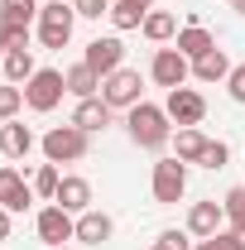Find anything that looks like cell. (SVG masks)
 <instances>
[{"label":"cell","mask_w":245,"mask_h":250,"mask_svg":"<svg viewBox=\"0 0 245 250\" xmlns=\"http://www.w3.org/2000/svg\"><path fill=\"white\" fill-rule=\"evenodd\" d=\"M192 77H197V82H226V77H231V58H226L221 48H212V53H202V58L192 62Z\"/></svg>","instance_id":"cell-18"},{"label":"cell","mask_w":245,"mask_h":250,"mask_svg":"<svg viewBox=\"0 0 245 250\" xmlns=\"http://www.w3.org/2000/svg\"><path fill=\"white\" fill-rule=\"evenodd\" d=\"M0 43H5V53L29 48V24H0Z\"/></svg>","instance_id":"cell-29"},{"label":"cell","mask_w":245,"mask_h":250,"mask_svg":"<svg viewBox=\"0 0 245 250\" xmlns=\"http://www.w3.org/2000/svg\"><path fill=\"white\" fill-rule=\"evenodd\" d=\"M34 226H39V241H48V250L62 246V241H77V221H72V212H62L58 202L43 207V212L34 217Z\"/></svg>","instance_id":"cell-7"},{"label":"cell","mask_w":245,"mask_h":250,"mask_svg":"<svg viewBox=\"0 0 245 250\" xmlns=\"http://www.w3.org/2000/svg\"><path fill=\"white\" fill-rule=\"evenodd\" d=\"M140 29H144V39H154V43H168V39L178 34V20H173L168 10H149Z\"/></svg>","instance_id":"cell-21"},{"label":"cell","mask_w":245,"mask_h":250,"mask_svg":"<svg viewBox=\"0 0 245 250\" xmlns=\"http://www.w3.org/2000/svg\"><path fill=\"white\" fill-rule=\"evenodd\" d=\"M226 87H231V101H245V62H241V67H231Z\"/></svg>","instance_id":"cell-33"},{"label":"cell","mask_w":245,"mask_h":250,"mask_svg":"<svg viewBox=\"0 0 245 250\" xmlns=\"http://www.w3.org/2000/svg\"><path fill=\"white\" fill-rule=\"evenodd\" d=\"M125 130H130V140H135L140 149H163V145H168V111L140 101V106H130Z\"/></svg>","instance_id":"cell-1"},{"label":"cell","mask_w":245,"mask_h":250,"mask_svg":"<svg viewBox=\"0 0 245 250\" xmlns=\"http://www.w3.org/2000/svg\"><path fill=\"white\" fill-rule=\"evenodd\" d=\"M72 125H77V130H87V135H92V130H106V125H111V106H106L101 96H87V101H77Z\"/></svg>","instance_id":"cell-15"},{"label":"cell","mask_w":245,"mask_h":250,"mask_svg":"<svg viewBox=\"0 0 245 250\" xmlns=\"http://www.w3.org/2000/svg\"><path fill=\"white\" fill-rule=\"evenodd\" d=\"M163 111H168V121H178V125H202L207 101H202V92H192V87H173Z\"/></svg>","instance_id":"cell-10"},{"label":"cell","mask_w":245,"mask_h":250,"mask_svg":"<svg viewBox=\"0 0 245 250\" xmlns=\"http://www.w3.org/2000/svg\"><path fill=\"white\" fill-rule=\"evenodd\" d=\"M0 62H5V43H0Z\"/></svg>","instance_id":"cell-37"},{"label":"cell","mask_w":245,"mask_h":250,"mask_svg":"<svg viewBox=\"0 0 245 250\" xmlns=\"http://www.w3.org/2000/svg\"><path fill=\"white\" fill-rule=\"evenodd\" d=\"M121 58H125V43L111 34V39H92V43H87V58H82V62H87L96 77L106 82L111 72H121Z\"/></svg>","instance_id":"cell-9"},{"label":"cell","mask_w":245,"mask_h":250,"mask_svg":"<svg viewBox=\"0 0 245 250\" xmlns=\"http://www.w3.org/2000/svg\"><path fill=\"white\" fill-rule=\"evenodd\" d=\"M125 5H135V10H144V15L154 10V0H125Z\"/></svg>","instance_id":"cell-35"},{"label":"cell","mask_w":245,"mask_h":250,"mask_svg":"<svg viewBox=\"0 0 245 250\" xmlns=\"http://www.w3.org/2000/svg\"><path fill=\"white\" fill-rule=\"evenodd\" d=\"M140 92H144V87H140V72H135V67H121V72H111V77L101 82V101H106L111 111H116V106H125V111L140 106Z\"/></svg>","instance_id":"cell-6"},{"label":"cell","mask_w":245,"mask_h":250,"mask_svg":"<svg viewBox=\"0 0 245 250\" xmlns=\"http://www.w3.org/2000/svg\"><path fill=\"white\" fill-rule=\"evenodd\" d=\"M53 202H58L62 212H77V217H82V212L92 207V183H87V178H62L58 192H53Z\"/></svg>","instance_id":"cell-13"},{"label":"cell","mask_w":245,"mask_h":250,"mask_svg":"<svg viewBox=\"0 0 245 250\" xmlns=\"http://www.w3.org/2000/svg\"><path fill=\"white\" fill-rule=\"evenodd\" d=\"M192 250H245V241L236 236V231H216V236H207V241H197Z\"/></svg>","instance_id":"cell-28"},{"label":"cell","mask_w":245,"mask_h":250,"mask_svg":"<svg viewBox=\"0 0 245 250\" xmlns=\"http://www.w3.org/2000/svg\"><path fill=\"white\" fill-rule=\"evenodd\" d=\"M0 67H5V77H10V87H20V82H29L34 72H39V67H34V53H29V48H15V53H5V62H0Z\"/></svg>","instance_id":"cell-20"},{"label":"cell","mask_w":245,"mask_h":250,"mask_svg":"<svg viewBox=\"0 0 245 250\" xmlns=\"http://www.w3.org/2000/svg\"><path fill=\"white\" fill-rule=\"evenodd\" d=\"M183 192H187V164L178 154H173V159H159V164H154V202L173 207Z\"/></svg>","instance_id":"cell-5"},{"label":"cell","mask_w":245,"mask_h":250,"mask_svg":"<svg viewBox=\"0 0 245 250\" xmlns=\"http://www.w3.org/2000/svg\"><path fill=\"white\" fill-rule=\"evenodd\" d=\"M58 164H39V173H34V192H39V197H53V192H58Z\"/></svg>","instance_id":"cell-26"},{"label":"cell","mask_w":245,"mask_h":250,"mask_svg":"<svg viewBox=\"0 0 245 250\" xmlns=\"http://www.w3.org/2000/svg\"><path fill=\"white\" fill-rule=\"evenodd\" d=\"M5 236H10V212L0 207V241H5Z\"/></svg>","instance_id":"cell-34"},{"label":"cell","mask_w":245,"mask_h":250,"mask_svg":"<svg viewBox=\"0 0 245 250\" xmlns=\"http://www.w3.org/2000/svg\"><path fill=\"white\" fill-rule=\"evenodd\" d=\"M221 207H226V221H231V231L245 241V188H231V192L221 197Z\"/></svg>","instance_id":"cell-23"},{"label":"cell","mask_w":245,"mask_h":250,"mask_svg":"<svg viewBox=\"0 0 245 250\" xmlns=\"http://www.w3.org/2000/svg\"><path fill=\"white\" fill-rule=\"evenodd\" d=\"M29 202H34V183H24L20 168L5 164V168H0V207H5V212H24Z\"/></svg>","instance_id":"cell-11"},{"label":"cell","mask_w":245,"mask_h":250,"mask_svg":"<svg viewBox=\"0 0 245 250\" xmlns=\"http://www.w3.org/2000/svg\"><path fill=\"white\" fill-rule=\"evenodd\" d=\"M43 159H48V164H77V159H87V130H77V125H53V130L43 135Z\"/></svg>","instance_id":"cell-3"},{"label":"cell","mask_w":245,"mask_h":250,"mask_svg":"<svg viewBox=\"0 0 245 250\" xmlns=\"http://www.w3.org/2000/svg\"><path fill=\"white\" fill-rule=\"evenodd\" d=\"M53 250H67V246H53Z\"/></svg>","instance_id":"cell-38"},{"label":"cell","mask_w":245,"mask_h":250,"mask_svg":"<svg viewBox=\"0 0 245 250\" xmlns=\"http://www.w3.org/2000/svg\"><path fill=\"white\" fill-rule=\"evenodd\" d=\"M72 10L82 20H101V15H111V0H72Z\"/></svg>","instance_id":"cell-31"},{"label":"cell","mask_w":245,"mask_h":250,"mask_svg":"<svg viewBox=\"0 0 245 250\" xmlns=\"http://www.w3.org/2000/svg\"><path fill=\"white\" fill-rule=\"evenodd\" d=\"M149 250H192V241H187L183 231H163V236H159Z\"/></svg>","instance_id":"cell-32"},{"label":"cell","mask_w":245,"mask_h":250,"mask_svg":"<svg viewBox=\"0 0 245 250\" xmlns=\"http://www.w3.org/2000/svg\"><path fill=\"white\" fill-rule=\"evenodd\" d=\"M67 92V77H62L58 67H39L29 82H24V106L29 111H53Z\"/></svg>","instance_id":"cell-4"},{"label":"cell","mask_w":245,"mask_h":250,"mask_svg":"<svg viewBox=\"0 0 245 250\" xmlns=\"http://www.w3.org/2000/svg\"><path fill=\"white\" fill-rule=\"evenodd\" d=\"M226 159H231V149H226L221 140H207V149H202V159H197V164H202V168H221Z\"/></svg>","instance_id":"cell-30"},{"label":"cell","mask_w":245,"mask_h":250,"mask_svg":"<svg viewBox=\"0 0 245 250\" xmlns=\"http://www.w3.org/2000/svg\"><path fill=\"white\" fill-rule=\"evenodd\" d=\"M72 24H77V10H72L67 0L39 5V39H43V48H62V43L72 39Z\"/></svg>","instance_id":"cell-2"},{"label":"cell","mask_w":245,"mask_h":250,"mask_svg":"<svg viewBox=\"0 0 245 250\" xmlns=\"http://www.w3.org/2000/svg\"><path fill=\"white\" fill-rule=\"evenodd\" d=\"M62 77H67V92H72V96H82V101L101 92V77H96V72L87 67V62H77V67H67Z\"/></svg>","instance_id":"cell-19"},{"label":"cell","mask_w":245,"mask_h":250,"mask_svg":"<svg viewBox=\"0 0 245 250\" xmlns=\"http://www.w3.org/2000/svg\"><path fill=\"white\" fill-rule=\"evenodd\" d=\"M231 5H236V10H241V15H245V0H231Z\"/></svg>","instance_id":"cell-36"},{"label":"cell","mask_w":245,"mask_h":250,"mask_svg":"<svg viewBox=\"0 0 245 250\" xmlns=\"http://www.w3.org/2000/svg\"><path fill=\"white\" fill-rule=\"evenodd\" d=\"M111 231H116V221L106 217V212H82L77 217V241H87V246H101V241H111Z\"/></svg>","instance_id":"cell-16"},{"label":"cell","mask_w":245,"mask_h":250,"mask_svg":"<svg viewBox=\"0 0 245 250\" xmlns=\"http://www.w3.org/2000/svg\"><path fill=\"white\" fill-rule=\"evenodd\" d=\"M29 149H34V130H29V125H20V121L0 125V154H5V159H24Z\"/></svg>","instance_id":"cell-14"},{"label":"cell","mask_w":245,"mask_h":250,"mask_svg":"<svg viewBox=\"0 0 245 250\" xmlns=\"http://www.w3.org/2000/svg\"><path fill=\"white\" fill-rule=\"evenodd\" d=\"M24 106V87H0V121H15Z\"/></svg>","instance_id":"cell-27"},{"label":"cell","mask_w":245,"mask_h":250,"mask_svg":"<svg viewBox=\"0 0 245 250\" xmlns=\"http://www.w3.org/2000/svg\"><path fill=\"white\" fill-rule=\"evenodd\" d=\"M173 48H178L187 62H197L202 53H212V48H216V39L202 29V24H187V29H178V43H173Z\"/></svg>","instance_id":"cell-17"},{"label":"cell","mask_w":245,"mask_h":250,"mask_svg":"<svg viewBox=\"0 0 245 250\" xmlns=\"http://www.w3.org/2000/svg\"><path fill=\"white\" fill-rule=\"evenodd\" d=\"M34 15H39L34 0H0V24H29Z\"/></svg>","instance_id":"cell-24"},{"label":"cell","mask_w":245,"mask_h":250,"mask_svg":"<svg viewBox=\"0 0 245 250\" xmlns=\"http://www.w3.org/2000/svg\"><path fill=\"white\" fill-rule=\"evenodd\" d=\"M173 145H178V159H183V164H197V159H202V149H207V135H202L197 125H183Z\"/></svg>","instance_id":"cell-22"},{"label":"cell","mask_w":245,"mask_h":250,"mask_svg":"<svg viewBox=\"0 0 245 250\" xmlns=\"http://www.w3.org/2000/svg\"><path fill=\"white\" fill-rule=\"evenodd\" d=\"M111 24H116V29H140V24H144V10H135V5H125V0H116V5H111Z\"/></svg>","instance_id":"cell-25"},{"label":"cell","mask_w":245,"mask_h":250,"mask_svg":"<svg viewBox=\"0 0 245 250\" xmlns=\"http://www.w3.org/2000/svg\"><path fill=\"white\" fill-rule=\"evenodd\" d=\"M187 231L197 236V241H207L216 231H226V207L221 202H197L192 212H187Z\"/></svg>","instance_id":"cell-12"},{"label":"cell","mask_w":245,"mask_h":250,"mask_svg":"<svg viewBox=\"0 0 245 250\" xmlns=\"http://www.w3.org/2000/svg\"><path fill=\"white\" fill-rule=\"evenodd\" d=\"M187 72H192V62H187L178 48H159L154 62H149V77L159 82V87H168V92H173V87H183Z\"/></svg>","instance_id":"cell-8"}]
</instances>
